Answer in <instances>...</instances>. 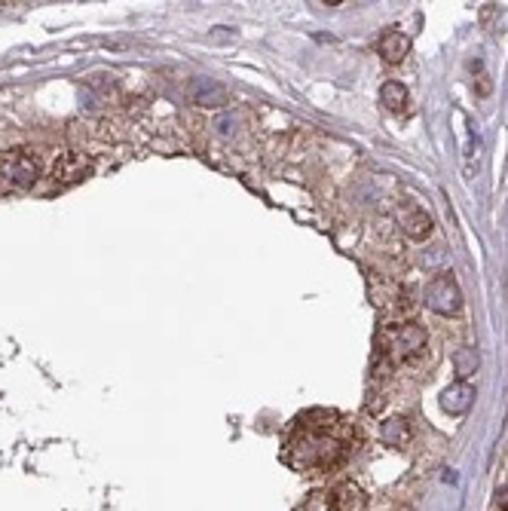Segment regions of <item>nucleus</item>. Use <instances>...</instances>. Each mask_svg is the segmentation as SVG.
<instances>
[{
  "label": "nucleus",
  "mask_w": 508,
  "mask_h": 511,
  "mask_svg": "<svg viewBox=\"0 0 508 511\" xmlns=\"http://www.w3.org/2000/svg\"><path fill=\"white\" fill-rule=\"evenodd\" d=\"M346 457V444L334 435H316V431H300L288 444V463L295 469H334Z\"/></svg>",
  "instance_id": "nucleus-1"
},
{
  "label": "nucleus",
  "mask_w": 508,
  "mask_h": 511,
  "mask_svg": "<svg viewBox=\"0 0 508 511\" xmlns=\"http://www.w3.org/2000/svg\"><path fill=\"white\" fill-rule=\"evenodd\" d=\"M377 349L389 362H411L426 349V331L417 322H402V325H386L377 337Z\"/></svg>",
  "instance_id": "nucleus-2"
},
{
  "label": "nucleus",
  "mask_w": 508,
  "mask_h": 511,
  "mask_svg": "<svg viewBox=\"0 0 508 511\" xmlns=\"http://www.w3.org/2000/svg\"><path fill=\"white\" fill-rule=\"evenodd\" d=\"M40 178V160L31 150H6L0 154V197L34 187Z\"/></svg>",
  "instance_id": "nucleus-3"
},
{
  "label": "nucleus",
  "mask_w": 508,
  "mask_h": 511,
  "mask_svg": "<svg viewBox=\"0 0 508 511\" xmlns=\"http://www.w3.org/2000/svg\"><path fill=\"white\" fill-rule=\"evenodd\" d=\"M426 306L438 315H454L462 309V291L450 272H441L426 285Z\"/></svg>",
  "instance_id": "nucleus-4"
},
{
  "label": "nucleus",
  "mask_w": 508,
  "mask_h": 511,
  "mask_svg": "<svg viewBox=\"0 0 508 511\" xmlns=\"http://www.w3.org/2000/svg\"><path fill=\"white\" fill-rule=\"evenodd\" d=\"M89 175H92V160H89V156L74 154V150H71V154H62L59 160H55L53 175H49V178H53V184L62 190V187L86 181Z\"/></svg>",
  "instance_id": "nucleus-5"
},
{
  "label": "nucleus",
  "mask_w": 508,
  "mask_h": 511,
  "mask_svg": "<svg viewBox=\"0 0 508 511\" xmlns=\"http://www.w3.org/2000/svg\"><path fill=\"white\" fill-rule=\"evenodd\" d=\"M187 102L196 107H212L214 111V107L230 105V92L218 80H212V77H196V80H190L187 86Z\"/></svg>",
  "instance_id": "nucleus-6"
},
{
  "label": "nucleus",
  "mask_w": 508,
  "mask_h": 511,
  "mask_svg": "<svg viewBox=\"0 0 508 511\" xmlns=\"http://www.w3.org/2000/svg\"><path fill=\"white\" fill-rule=\"evenodd\" d=\"M364 506H368V496L353 481H343L325 496V511H364Z\"/></svg>",
  "instance_id": "nucleus-7"
},
{
  "label": "nucleus",
  "mask_w": 508,
  "mask_h": 511,
  "mask_svg": "<svg viewBox=\"0 0 508 511\" xmlns=\"http://www.w3.org/2000/svg\"><path fill=\"white\" fill-rule=\"evenodd\" d=\"M471 401H475V386L466 383V380H456L454 386H447L445 392H441V407H445L450 416L466 414Z\"/></svg>",
  "instance_id": "nucleus-8"
},
{
  "label": "nucleus",
  "mask_w": 508,
  "mask_h": 511,
  "mask_svg": "<svg viewBox=\"0 0 508 511\" xmlns=\"http://www.w3.org/2000/svg\"><path fill=\"white\" fill-rule=\"evenodd\" d=\"M432 218L423 212V208H407V212L402 214V230H404V236L407 239H413V242H423L432 236Z\"/></svg>",
  "instance_id": "nucleus-9"
},
{
  "label": "nucleus",
  "mask_w": 508,
  "mask_h": 511,
  "mask_svg": "<svg viewBox=\"0 0 508 511\" xmlns=\"http://www.w3.org/2000/svg\"><path fill=\"white\" fill-rule=\"evenodd\" d=\"M411 420L407 416H389V420H383V426H380V441L383 444H389V448H404L407 441H411Z\"/></svg>",
  "instance_id": "nucleus-10"
},
{
  "label": "nucleus",
  "mask_w": 508,
  "mask_h": 511,
  "mask_svg": "<svg viewBox=\"0 0 508 511\" xmlns=\"http://www.w3.org/2000/svg\"><path fill=\"white\" fill-rule=\"evenodd\" d=\"M407 53H411V38H407L404 31H386L380 38V55L389 64L404 62Z\"/></svg>",
  "instance_id": "nucleus-11"
},
{
  "label": "nucleus",
  "mask_w": 508,
  "mask_h": 511,
  "mask_svg": "<svg viewBox=\"0 0 508 511\" xmlns=\"http://www.w3.org/2000/svg\"><path fill=\"white\" fill-rule=\"evenodd\" d=\"M334 420H337V414H334V410L312 407V410H306V414L300 416L297 426H300V431H316V435H328V429H334Z\"/></svg>",
  "instance_id": "nucleus-12"
},
{
  "label": "nucleus",
  "mask_w": 508,
  "mask_h": 511,
  "mask_svg": "<svg viewBox=\"0 0 508 511\" xmlns=\"http://www.w3.org/2000/svg\"><path fill=\"white\" fill-rule=\"evenodd\" d=\"M380 102L386 105V111L402 113L404 107H407V89H404L402 83H396V80L383 83V89H380Z\"/></svg>",
  "instance_id": "nucleus-13"
},
{
  "label": "nucleus",
  "mask_w": 508,
  "mask_h": 511,
  "mask_svg": "<svg viewBox=\"0 0 508 511\" xmlns=\"http://www.w3.org/2000/svg\"><path fill=\"white\" fill-rule=\"evenodd\" d=\"M478 364H481V358H478V349L460 347V349L454 352V371H456V377H460V380L471 377V373L478 371Z\"/></svg>",
  "instance_id": "nucleus-14"
},
{
  "label": "nucleus",
  "mask_w": 508,
  "mask_h": 511,
  "mask_svg": "<svg viewBox=\"0 0 508 511\" xmlns=\"http://www.w3.org/2000/svg\"><path fill=\"white\" fill-rule=\"evenodd\" d=\"M496 508L508 511V481L505 484H499V490H496Z\"/></svg>",
  "instance_id": "nucleus-15"
}]
</instances>
